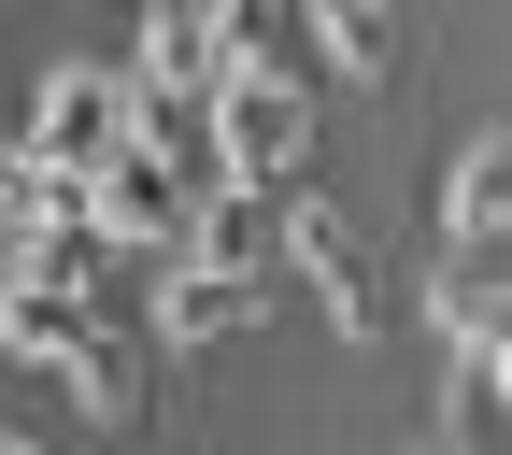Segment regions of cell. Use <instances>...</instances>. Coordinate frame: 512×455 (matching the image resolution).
<instances>
[{"mask_svg":"<svg viewBox=\"0 0 512 455\" xmlns=\"http://www.w3.org/2000/svg\"><path fill=\"white\" fill-rule=\"evenodd\" d=\"M299 29H313V57H328L342 86L399 72V0H299Z\"/></svg>","mask_w":512,"mask_h":455,"instance_id":"obj_9","label":"cell"},{"mask_svg":"<svg viewBox=\"0 0 512 455\" xmlns=\"http://www.w3.org/2000/svg\"><path fill=\"white\" fill-rule=\"evenodd\" d=\"M128 128H143V114H128V72H114V57H57V72H43V100H29V157L86 185V171L128 143Z\"/></svg>","mask_w":512,"mask_h":455,"instance_id":"obj_3","label":"cell"},{"mask_svg":"<svg viewBox=\"0 0 512 455\" xmlns=\"http://www.w3.org/2000/svg\"><path fill=\"white\" fill-rule=\"evenodd\" d=\"M200 171H214V185H256V200L299 185V171H313V86H299V72H228V86L200 100Z\"/></svg>","mask_w":512,"mask_h":455,"instance_id":"obj_1","label":"cell"},{"mask_svg":"<svg viewBox=\"0 0 512 455\" xmlns=\"http://www.w3.org/2000/svg\"><path fill=\"white\" fill-rule=\"evenodd\" d=\"M271 242L313 271V299L342 313V328H370V228L342 214V200H313V185H285V214H271Z\"/></svg>","mask_w":512,"mask_h":455,"instance_id":"obj_5","label":"cell"},{"mask_svg":"<svg viewBox=\"0 0 512 455\" xmlns=\"http://www.w3.org/2000/svg\"><path fill=\"white\" fill-rule=\"evenodd\" d=\"M57 384H72V399H86L100 427H128V413H143V370H128V328H86V342H72V370H57Z\"/></svg>","mask_w":512,"mask_h":455,"instance_id":"obj_11","label":"cell"},{"mask_svg":"<svg viewBox=\"0 0 512 455\" xmlns=\"http://www.w3.org/2000/svg\"><path fill=\"white\" fill-rule=\"evenodd\" d=\"M427 313H441V342H456V356H498V256H441V271H427Z\"/></svg>","mask_w":512,"mask_h":455,"instance_id":"obj_10","label":"cell"},{"mask_svg":"<svg viewBox=\"0 0 512 455\" xmlns=\"http://www.w3.org/2000/svg\"><path fill=\"white\" fill-rule=\"evenodd\" d=\"M0 455H57V441H29V427H0Z\"/></svg>","mask_w":512,"mask_h":455,"instance_id":"obj_12","label":"cell"},{"mask_svg":"<svg viewBox=\"0 0 512 455\" xmlns=\"http://www.w3.org/2000/svg\"><path fill=\"white\" fill-rule=\"evenodd\" d=\"M256 313V271H200V256H157V342H228Z\"/></svg>","mask_w":512,"mask_h":455,"instance_id":"obj_7","label":"cell"},{"mask_svg":"<svg viewBox=\"0 0 512 455\" xmlns=\"http://www.w3.org/2000/svg\"><path fill=\"white\" fill-rule=\"evenodd\" d=\"M0 271H57V285H100L114 299V256L86 242V185L43 171L29 143H0Z\"/></svg>","mask_w":512,"mask_h":455,"instance_id":"obj_2","label":"cell"},{"mask_svg":"<svg viewBox=\"0 0 512 455\" xmlns=\"http://www.w3.org/2000/svg\"><path fill=\"white\" fill-rule=\"evenodd\" d=\"M114 328L100 285H57V271H0V356L15 370H72V342Z\"/></svg>","mask_w":512,"mask_h":455,"instance_id":"obj_6","label":"cell"},{"mask_svg":"<svg viewBox=\"0 0 512 455\" xmlns=\"http://www.w3.org/2000/svg\"><path fill=\"white\" fill-rule=\"evenodd\" d=\"M498 200H512V143L484 128V143H456V171H441V256H498Z\"/></svg>","mask_w":512,"mask_h":455,"instance_id":"obj_8","label":"cell"},{"mask_svg":"<svg viewBox=\"0 0 512 455\" xmlns=\"http://www.w3.org/2000/svg\"><path fill=\"white\" fill-rule=\"evenodd\" d=\"M214 57H200V0H143V57H128V114L143 128H200Z\"/></svg>","mask_w":512,"mask_h":455,"instance_id":"obj_4","label":"cell"},{"mask_svg":"<svg viewBox=\"0 0 512 455\" xmlns=\"http://www.w3.org/2000/svg\"><path fill=\"white\" fill-rule=\"evenodd\" d=\"M413 455H470V441H456V427H441V441H413Z\"/></svg>","mask_w":512,"mask_h":455,"instance_id":"obj_13","label":"cell"}]
</instances>
